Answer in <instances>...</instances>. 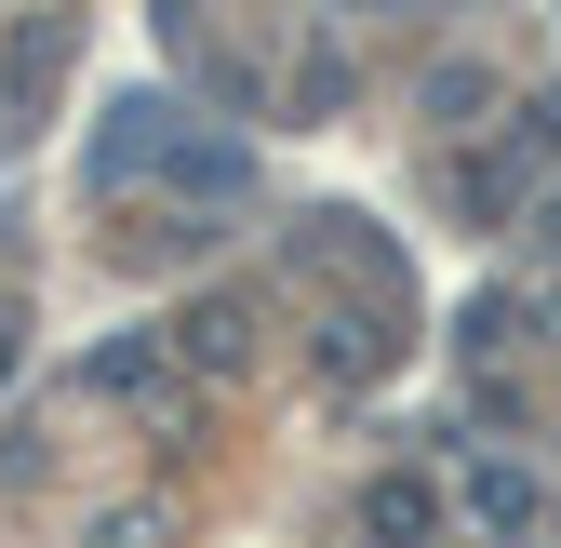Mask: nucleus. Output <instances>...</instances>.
<instances>
[{
	"instance_id": "f257e3e1",
	"label": "nucleus",
	"mask_w": 561,
	"mask_h": 548,
	"mask_svg": "<svg viewBox=\"0 0 561 548\" xmlns=\"http://www.w3.org/2000/svg\"><path fill=\"white\" fill-rule=\"evenodd\" d=\"M468 509L508 535V522H535V482H522V468H468Z\"/></svg>"
},
{
	"instance_id": "f03ea898",
	"label": "nucleus",
	"mask_w": 561,
	"mask_h": 548,
	"mask_svg": "<svg viewBox=\"0 0 561 548\" xmlns=\"http://www.w3.org/2000/svg\"><path fill=\"white\" fill-rule=\"evenodd\" d=\"M375 535H428V495H414V482H375Z\"/></svg>"
},
{
	"instance_id": "7ed1b4c3",
	"label": "nucleus",
	"mask_w": 561,
	"mask_h": 548,
	"mask_svg": "<svg viewBox=\"0 0 561 548\" xmlns=\"http://www.w3.org/2000/svg\"><path fill=\"white\" fill-rule=\"evenodd\" d=\"M0 375H14V321H0Z\"/></svg>"
}]
</instances>
